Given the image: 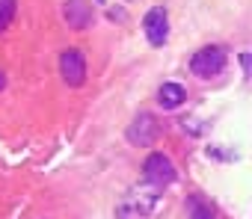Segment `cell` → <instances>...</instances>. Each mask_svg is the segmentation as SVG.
<instances>
[{
  "label": "cell",
  "mask_w": 252,
  "mask_h": 219,
  "mask_svg": "<svg viewBox=\"0 0 252 219\" xmlns=\"http://www.w3.org/2000/svg\"><path fill=\"white\" fill-rule=\"evenodd\" d=\"M143 30H146L149 45L163 48V45H166V39H169V15H166V9H163V6L149 9V12H146V18H143Z\"/></svg>",
  "instance_id": "cell-6"
},
{
  "label": "cell",
  "mask_w": 252,
  "mask_h": 219,
  "mask_svg": "<svg viewBox=\"0 0 252 219\" xmlns=\"http://www.w3.org/2000/svg\"><path fill=\"white\" fill-rule=\"evenodd\" d=\"M63 18H65V24H68L74 33H80V30L92 27L95 9H92L89 0H65V3H63Z\"/></svg>",
  "instance_id": "cell-7"
},
{
  "label": "cell",
  "mask_w": 252,
  "mask_h": 219,
  "mask_svg": "<svg viewBox=\"0 0 252 219\" xmlns=\"http://www.w3.org/2000/svg\"><path fill=\"white\" fill-rule=\"evenodd\" d=\"M240 65H243V74L249 77V54H240Z\"/></svg>",
  "instance_id": "cell-11"
},
{
  "label": "cell",
  "mask_w": 252,
  "mask_h": 219,
  "mask_svg": "<svg viewBox=\"0 0 252 219\" xmlns=\"http://www.w3.org/2000/svg\"><path fill=\"white\" fill-rule=\"evenodd\" d=\"M3 86H6V77H3V74H0V92H3Z\"/></svg>",
  "instance_id": "cell-12"
},
{
  "label": "cell",
  "mask_w": 252,
  "mask_h": 219,
  "mask_svg": "<svg viewBox=\"0 0 252 219\" xmlns=\"http://www.w3.org/2000/svg\"><path fill=\"white\" fill-rule=\"evenodd\" d=\"M187 207H190V219H214V213H211V207L199 198V195H193L190 201H187Z\"/></svg>",
  "instance_id": "cell-10"
},
{
  "label": "cell",
  "mask_w": 252,
  "mask_h": 219,
  "mask_svg": "<svg viewBox=\"0 0 252 219\" xmlns=\"http://www.w3.org/2000/svg\"><path fill=\"white\" fill-rule=\"evenodd\" d=\"M125 137H128V142L137 145V148H149V145H155L158 137H160V122H158L152 113H137V116L131 119L128 131H125Z\"/></svg>",
  "instance_id": "cell-3"
},
{
  "label": "cell",
  "mask_w": 252,
  "mask_h": 219,
  "mask_svg": "<svg viewBox=\"0 0 252 219\" xmlns=\"http://www.w3.org/2000/svg\"><path fill=\"white\" fill-rule=\"evenodd\" d=\"M160 187L143 181V184H134L128 192H125V198L116 204V219H149L158 204H160Z\"/></svg>",
  "instance_id": "cell-1"
},
{
  "label": "cell",
  "mask_w": 252,
  "mask_h": 219,
  "mask_svg": "<svg viewBox=\"0 0 252 219\" xmlns=\"http://www.w3.org/2000/svg\"><path fill=\"white\" fill-rule=\"evenodd\" d=\"M15 9H18L15 0H0V33H6L9 24L15 21Z\"/></svg>",
  "instance_id": "cell-9"
},
{
  "label": "cell",
  "mask_w": 252,
  "mask_h": 219,
  "mask_svg": "<svg viewBox=\"0 0 252 219\" xmlns=\"http://www.w3.org/2000/svg\"><path fill=\"white\" fill-rule=\"evenodd\" d=\"M225 65H228V51L222 45H208V48H202L190 56V71L196 77H205V80L217 77Z\"/></svg>",
  "instance_id": "cell-2"
},
{
  "label": "cell",
  "mask_w": 252,
  "mask_h": 219,
  "mask_svg": "<svg viewBox=\"0 0 252 219\" xmlns=\"http://www.w3.org/2000/svg\"><path fill=\"white\" fill-rule=\"evenodd\" d=\"M131 3H137V0H131Z\"/></svg>",
  "instance_id": "cell-13"
},
{
  "label": "cell",
  "mask_w": 252,
  "mask_h": 219,
  "mask_svg": "<svg viewBox=\"0 0 252 219\" xmlns=\"http://www.w3.org/2000/svg\"><path fill=\"white\" fill-rule=\"evenodd\" d=\"M158 101H160V107H163V110H178V107L187 101V92H184V86H181V83L169 80V83H163V86H160Z\"/></svg>",
  "instance_id": "cell-8"
},
{
  "label": "cell",
  "mask_w": 252,
  "mask_h": 219,
  "mask_svg": "<svg viewBox=\"0 0 252 219\" xmlns=\"http://www.w3.org/2000/svg\"><path fill=\"white\" fill-rule=\"evenodd\" d=\"M175 178H178V172H175V166L169 163V157L166 154H160V151H155L146 163H143V181H149V184H155V187H169V184H175Z\"/></svg>",
  "instance_id": "cell-4"
},
{
  "label": "cell",
  "mask_w": 252,
  "mask_h": 219,
  "mask_svg": "<svg viewBox=\"0 0 252 219\" xmlns=\"http://www.w3.org/2000/svg\"><path fill=\"white\" fill-rule=\"evenodd\" d=\"M60 74L71 89H80L86 83V56L77 48H68L60 54Z\"/></svg>",
  "instance_id": "cell-5"
}]
</instances>
